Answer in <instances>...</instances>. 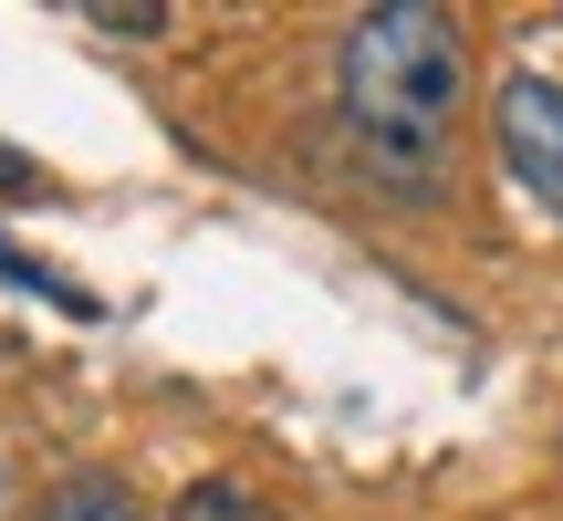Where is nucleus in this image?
<instances>
[{"label":"nucleus","mask_w":563,"mask_h":521,"mask_svg":"<svg viewBox=\"0 0 563 521\" xmlns=\"http://www.w3.org/2000/svg\"><path fill=\"white\" fill-rule=\"evenodd\" d=\"M157 0H95V32H157Z\"/></svg>","instance_id":"5"},{"label":"nucleus","mask_w":563,"mask_h":521,"mask_svg":"<svg viewBox=\"0 0 563 521\" xmlns=\"http://www.w3.org/2000/svg\"><path fill=\"white\" fill-rule=\"evenodd\" d=\"M0 188H32V157H11V146H0Z\"/></svg>","instance_id":"6"},{"label":"nucleus","mask_w":563,"mask_h":521,"mask_svg":"<svg viewBox=\"0 0 563 521\" xmlns=\"http://www.w3.org/2000/svg\"><path fill=\"white\" fill-rule=\"evenodd\" d=\"M32 521H146V501L125 480H104V469H74V480H53L42 490V511Z\"/></svg>","instance_id":"3"},{"label":"nucleus","mask_w":563,"mask_h":521,"mask_svg":"<svg viewBox=\"0 0 563 521\" xmlns=\"http://www.w3.org/2000/svg\"><path fill=\"white\" fill-rule=\"evenodd\" d=\"M334 95L355 146L386 167V178H428L460 136V104H470V53H460V21L428 11V0H386L344 32L334 63Z\"/></svg>","instance_id":"1"},{"label":"nucleus","mask_w":563,"mask_h":521,"mask_svg":"<svg viewBox=\"0 0 563 521\" xmlns=\"http://www.w3.org/2000/svg\"><path fill=\"white\" fill-rule=\"evenodd\" d=\"M490 146H501V167L563 220V84L553 74H511L501 95H490Z\"/></svg>","instance_id":"2"},{"label":"nucleus","mask_w":563,"mask_h":521,"mask_svg":"<svg viewBox=\"0 0 563 521\" xmlns=\"http://www.w3.org/2000/svg\"><path fill=\"white\" fill-rule=\"evenodd\" d=\"M178 521H272V511H262V490H241V480H188Z\"/></svg>","instance_id":"4"}]
</instances>
